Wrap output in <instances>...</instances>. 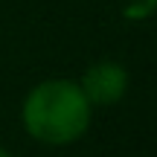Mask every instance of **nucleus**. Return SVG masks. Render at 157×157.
Masks as SVG:
<instances>
[{
    "instance_id": "4",
    "label": "nucleus",
    "mask_w": 157,
    "mask_h": 157,
    "mask_svg": "<svg viewBox=\"0 0 157 157\" xmlns=\"http://www.w3.org/2000/svg\"><path fill=\"white\" fill-rule=\"evenodd\" d=\"M0 157H15V154H12V151H6V148L0 146Z\"/></svg>"
},
{
    "instance_id": "3",
    "label": "nucleus",
    "mask_w": 157,
    "mask_h": 157,
    "mask_svg": "<svg viewBox=\"0 0 157 157\" xmlns=\"http://www.w3.org/2000/svg\"><path fill=\"white\" fill-rule=\"evenodd\" d=\"M154 9V0H134V3L125 6V15L128 17H148Z\"/></svg>"
},
{
    "instance_id": "1",
    "label": "nucleus",
    "mask_w": 157,
    "mask_h": 157,
    "mask_svg": "<svg viewBox=\"0 0 157 157\" xmlns=\"http://www.w3.org/2000/svg\"><path fill=\"white\" fill-rule=\"evenodd\" d=\"M93 108L70 78H47L26 93L21 108L23 128L32 140L47 146H67L84 137Z\"/></svg>"
},
{
    "instance_id": "2",
    "label": "nucleus",
    "mask_w": 157,
    "mask_h": 157,
    "mask_svg": "<svg viewBox=\"0 0 157 157\" xmlns=\"http://www.w3.org/2000/svg\"><path fill=\"white\" fill-rule=\"evenodd\" d=\"M90 108L117 105L128 90V70L117 61H96L84 70L82 82H76Z\"/></svg>"
}]
</instances>
